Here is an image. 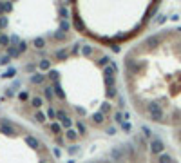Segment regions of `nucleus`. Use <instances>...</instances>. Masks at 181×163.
<instances>
[{"label": "nucleus", "mask_w": 181, "mask_h": 163, "mask_svg": "<svg viewBox=\"0 0 181 163\" xmlns=\"http://www.w3.org/2000/svg\"><path fill=\"white\" fill-rule=\"evenodd\" d=\"M0 163H56L35 130L9 118H0Z\"/></svg>", "instance_id": "obj_4"}, {"label": "nucleus", "mask_w": 181, "mask_h": 163, "mask_svg": "<svg viewBox=\"0 0 181 163\" xmlns=\"http://www.w3.org/2000/svg\"><path fill=\"white\" fill-rule=\"evenodd\" d=\"M85 163H176V161L168 154H159V152L147 147L121 145L98 158L87 159Z\"/></svg>", "instance_id": "obj_5"}, {"label": "nucleus", "mask_w": 181, "mask_h": 163, "mask_svg": "<svg viewBox=\"0 0 181 163\" xmlns=\"http://www.w3.org/2000/svg\"><path fill=\"white\" fill-rule=\"evenodd\" d=\"M123 82L138 114L181 127V29H163L134 46L123 60Z\"/></svg>", "instance_id": "obj_2"}, {"label": "nucleus", "mask_w": 181, "mask_h": 163, "mask_svg": "<svg viewBox=\"0 0 181 163\" xmlns=\"http://www.w3.org/2000/svg\"><path fill=\"white\" fill-rule=\"evenodd\" d=\"M29 103L53 138L76 141L102 130L116 107L114 63L98 47H72L42 73Z\"/></svg>", "instance_id": "obj_1"}, {"label": "nucleus", "mask_w": 181, "mask_h": 163, "mask_svg": "<svg viewBox=\"0 0 181 163\" xmlns=\"http://www.w3.org/2000/svg\"><path fill=\"white\" fill-rule=\"evenodd\" d=\"M156 9L158 4L150 2H78L71 13L82 35L103 46H118L134 38Z\"/></svg>", "instance_id": "obj_3"}, {"label": "nucleus", "mask_w": 181, "mask_h": 163, "mask_svg": "<svg viewBox=\"0 0 181 163\" xmlns=\"http://www.w3.org/2000/svg\"><path fill=\"white\" fill-rule=\"evenodd\" d=\"M179 140H181V136H179Z\"/></svg>", "instance_id": "obj_6"}]
</instances>
